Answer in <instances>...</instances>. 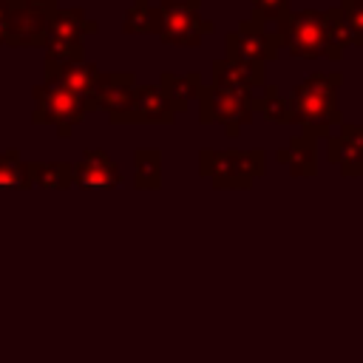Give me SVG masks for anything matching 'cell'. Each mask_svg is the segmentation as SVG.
Segmentation results:
<instances>
[{
    "mask_svg": "<svg viewBox=\"0 0 363 363\" xmlns=\"http://www.w3.org/2000/svg\"><path fill=\"white\" fill-rule=\"evenodd\" d=\"M340 85H343L340 71H312L292 88L289 102H292L295 125L301 128V133L320 139V136H329V128L343 122V113L337 105Z\"/></svg>",
    "mask_w": 363,
    "mask_h": 363,
    "instance_id": "cell-1",
    "label": "cell"
},
{
    "mask_svg": "<svg viewBox=\"0 0 363 363\" xmlns=\"http://www.w3.org/2000/svg\"><path fill=\"white\" fill-rule=\"evenodd\" d=\"M199 173L216 190H250L252 182L267 173V150L264 147H250V150L201 147Z\"/></svg>",
    "mask_w": 363,
    "mask_h": 363,
    "instance_id": "cell-2",
    "label": "cell"
},
{
    "mask_svg": "<svg viewBox=\"0 0 363 363\" xmlns=\"http://www.w3.org/2000/svg\"><path fill=\"white\" fill-rule=\"evenodd\" d=\"M213 31L216 23L201 17V0H159L153 34H159L164 45L196 48Z\"/></svg>",
    "mask_w": 363,
    "mask_h": 363,
    "instance_id": "cell-3",
    "label": "cell"
},
{
    "mask_svg": "<svg viewBox=\"0 0 363 363\" xmlns=\"http://www.w3.org/2000/svg\"><path fill=\"white\" fill-rule=\"evenodd\" d=\"M275 43L286 54L298 60H329V43H326V26L323 11L303 9V11H286L275 23Z\"/></svg>",
    "mask_w": 363,
    "mask_h": 363,
    "instance_id": "cell-4",
    "label": "cell"
},
{
    "mask_svg": "<svg viewBox=\"0 0 363 363\" xmlns=\"http://www.w3.org/2000/svg\"><path fill=\"white\" fill-rule=\"evenodd\" d=\"M31 99H34L31 122L34 125H51L60 139H68L71 130L88 113L82 96H77L74 91H68L65 85H60L54 79H43L40 85H34L31 88Z\"/></svg>",
    "mask_w": 363,
    "mask_h": 363,
    "instance_id": "cell-5",
    "label": "cell"
},
{
    "mask_svg": "<svg viewBox=\"0 0 363 363\" xmlns=\"http://www.w3.org/2000/svg\"><path fill=\"white\" fill-rule=\"evenodd\" d=\"M99 23L85 14V9H54L48 14L45 31V62H68L85 57V34H96Z\"/></svg>",
    "mask_w": 363,
    "mask_h": 363,
    "instance_id": "cell-6",
    "label": "cell"
},
{
    "mask_svg": "<svg viewBox=\"0 0 363 363\" xmlns=\"http://www.w3.org/2000/svg\"><path fill=\"white\" fill-rule=\"evenodd\" d=\"M199 122L221 125L227 136H238L255 116V94L252 91H227L218 85H204L199 94Z\"/></svg>",
    "mask_w": 363,
    "mask_h": 363,
    "instance_id": "cell-7",
    "label": "cell"
},
{
    "mask_svg": "<svg viewBox=\"0 0 363 363\" xmlns=\"http://www.w3.org/2000/svg\"><path fill=\"white\" fill-rule=\"evenodd\" d=\"M281 54L278 43H275V34L267 31V23L261 20H241L235 31H230L224 37V57L230 60H244V62H275Z\"/></svg>",
    "mask_w": 363,
    "mask_h": 363,
    "instance_id": "cell-8",
    "label": "cell"
},
{
    "mask_svg": "<svg viewBox=\"0 0 363 363\" xmlns=\"http://www.w3.org/2000/svg\"><path fill=\"white\" fill-rule=\"evenodd\" d=\"M136 74L130 71H102L99 74V82L91 94V102H88V113L91 111H102L108 113V122L111 125H119L122 116L130 111L133 105V94H136Z\"/></svg>",
    "mask_w": 363,
    "mask_h": 363,
    "instance_id": "cell-9",
    "label": "cell"
},
{
    "mask_svg": "<svg viewBox=\"0 0 363 363\" xmlns=\"http://www.w3.org/2000/svg\"><path fill=\"white\" fill-rule=\"evenodd\" d=\"M122 184V170L116 159L102 147L82 150V159L74 162V187L88 193H108Z\"/></svg>",
    "mask_w": 363,
    "mask_h": 363,
    "instance_id": "cell-10",
    "label": "cell"
},
{
    "mask_svg": "<svg viewBox=\"0 0 363 363\" xmlns=\"http://www.w3.org/2000/svg\"><path fill=\"white\" fill-rule=\"evenodd\" d=\"M43 74H45V79H54V82L65 85L68 91H74L77 96H82V102L88 108L102 71L96 62L82 57V60H68V62H45L43 60Z\"/></svg>",
    "mask_w": 363,
    "mask_h": 363,
    "instance_id": "cell-11",
    "label": "cell"
},
{
    "mask_svg": "<svg viewBox=\"0 0 363 363\" xmlns=\"http://www.w3.org/2000/svg\"><path fill=\"white\" fill-rule=\"evenodd\" d=\"M210 74H213L210 85H218V88H227V91H252V94H258L267 85V71H264L261 62H244V60L221 57V60H213Z\"/></svg>",
    "mask_w": 363,
    "mask_h": 363,
    "instance_id": "cell-12",
    "label": "cell"
},
{
    "mask_svg": "<svg viewBox=\"0 0 363 363\" xmlns=\"http://www.w3.org/2000/svg\"><path fill=\"white\" fill-rule=\"evenodd\" d=\"M173 122H176V111L170 108L162 88L159 85H136L133 105L122 116L119 125H173Z\"/></svg>",
    "mask_w": 363,
    "mask_h": 363,
    "instance_id": "cell-13",
    "label": "cell"
},
{
    "mask_svg": "<svg viewBox=\"0 0 363 363\" xmlns=\"http://www.w3.org/2000/svg\"><path fill=\"white\" fill-rule=\"evenodd\" d=\"M48 14L43 9L26 6V3H14L11 9V23H9V48H37L45 43V31H48Z\"/></svg>",
    "mask_w": 363,
    "mask_h": 363,
    "instance_id": "cell-14",
    "label": "cell"
},
{
    "mask_svg": "<svg viewBox=\"0 0 363 363\" xmlns=\"http://www.w3.org/2000/svg\"><path fill=\"white\" fill-rule=\"evenodd\" d=\"M275 162L289 170L295 179H312L318 176V139L309 133H298L286 142V147L275 150Z\"/></svg>",
    "mask_w": 363,
    "mask_h": 363,
    "instance_id": "cell-15",
    "label": "cell"
},
{
    "mask_svg": "<svg viewBox=\"0 0 363 363\" xmlns=\"http://www.w3.org/2000/svg\"><path fill=\"white\" fill-rule=\"evenodd\" d=\"M159 88L162 94L167 96L170 108L176 113H184L201 94L204 82H201V74L199 71H187V74H173V71H162L159 74Z\"/></svg>",
    "mask_w": 363,
    "mask_h": 363,
    "instance_id": "cell-16",
    "label": "cell"
},
{
    "mask_svg": "<svg viewBox=\"0 0 363 363\" xmlns=\"http://www.w3.org/2000/svg\"><path fill=\"white\" fill-rule=\"evenodd\" d=\"M326 159L329 164L340 167V176L346 179H363V150L352 145L346 136H326Z\"/></svg>",
    "mask_w": 363,
    "mask_h": 363,
    "instance_id": "cell-17",
    "label": "cell"
},
{
    "mask_svg": "<svg viewBox=\"0 0 363 363\" xmlns=\"http://www.w3.org/2000/svg\"><path fill=\"white\" fill-rule=\"evenodd\" d=\"M255 113H261L272 125H295V113H292L289 96H284L281 88L269 85V82L255 94Z\"/></svg>",
    "mask_w": 363,
    "mask_h": 363,
    "instance_id": "cell-18",
    "label": "cell"
},
{
    "mask_svg": "<svg viewBox=\"0 0 363 363\" xmlns=\"http://www.w3.org/2000/svg\"><path fill=\"white\" fill-rule=\"evenodd\" d=\"M31 184V167L28 162H23L20 150L9 147L0 150V193H17V190H28Z\"/></svg>",
    "mask_w": 363,
    "mask_h": 363,
    "instance_id": "cell-19",
    "label": "cell"
},
{
    "mask_svg": "<svg viewBox=\"0 0 363 363\" xmlns=\"http://www.w3.org/2000/svg\"><path fill=\"white\" fill-rule=\"evenodd\" d=\"M31 184L43 190H68L74 187V162H28Z\"/></svg>",
    "mask_w": 363,
    "mask_h": 363,
    "instance_id": "cell-20",
    "label": "cell"
},
{
    "mask_svg": "<svg viewBox=\"0 0 363 363\" xmlns=\"http://www.w3.org/2000/svg\"><path fill=\"white\" fill-rule=\"evenodd\" d=\"M133 187L136 190L162 187V150L159 147H139L133 153Z\"/></svg>",
    "mask_w": 363,
    "mask_h": 363,
    "instance_id": "cell-21",
    "label": "cell"
},
{
    "mask_svg": "<svg viewBox=\"0 0 363 363\" xmlns=\"http://www.w3.org/2000/svg\"><path fill=\"white\" fill-rule=\"evenodd\" d=\"M323 26H326V43H329V60L332 62H340L346 48L352 45V31H349V23L340 11V6L335 9H326L323 11Z\"/></svg>",
    "mask_w": 363,
    "mask_h": 363,
    "instance_id": "cell-22",
    "label": "cell"
},
{
    "mask_svg": "<svg viewBox=\"0 0 363 363\" xmlns=\"http://www.w3.org/2000/svg\"><path fill=\"white\" fill-rule=\"evenodd\" d=\"M156 28V6L150 0H133L122 17L125 34H153Z\"/></svg>",
    "mask_w": 363,
    "mask_h": 363,
    "instance_id": "cell-23",
    "label": "cell"
},
{
    "mask_svg": "<svg viewBox=\"0 0 363 363\" xmlns=\"http://www.w3.org/2000/svg\"><path fill=\"white\" fill-rule=\"evenodd\" d=\"M340 11L352 31V45L363 48V0H340Z\"/></svg>",
    "mask_w": 363,
    "mask_h": 363,
    "instance_id": "cell-24",
    "label": "cell"
},
{
    "mask_svg": "<svg viewBox=\"0 0 363 363\" xmlns=\"http://www.w3.org/2000/svg\"><path fill=\"white\" fill-rule=\"evenodd\" d=\"M252 3V20L261 23H278L289 11V0H250Z\"/></svg>",
    "mask_w": 363,
    "mask_h": 363,
    "instance_id": "cell-25",
    "label": "cell"
},
{
    "mask_svg": "<svg viewBox=\"0 0 363 363\" xmlns=\"http://www.w3.org/2000/svg\"><path fill=\"white\" fill-rule=\"evenodd\" d=\"M11 9H14V0H0V45H6V40H9Z\"/></svg>",
    "mask_w": 363,
    "mask_h": 363,
    "instance_id": "cell-26",
    "label": "cell"
},
{
    "mask_svg": "<svg viewBox=\"0 0 363 363\" xmlns=\"http://www.w3.org/2000/svg\"><path fill=\"white\" fill-rule=\"evenodd\" d=\"M14 3H26V6H34V9H43V11H54L60 6V0H14Z\"/></svg>",
    "mask_w": 363,
    "mask_h": 363,
    "instance_id": "cell-27",
    "label": "cell"
}]
</instances>
